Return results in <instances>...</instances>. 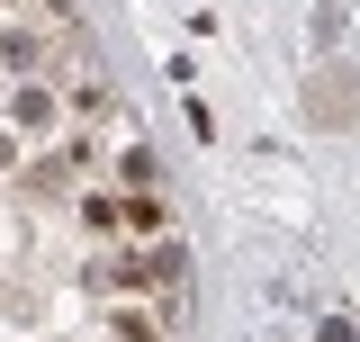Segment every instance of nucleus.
<instances>
[{
  "mask_svg": "<svg viewBox=\"0 0 360 342\" xmlns=\"http://www.w3.org/2000/svg\"><path fill=\"white\" fill-rule=\"evenodd\" d=\"M307 108H315V127H352V118H360V82H352V72H315Z\"/></svg>",
  "mask_w": 360,
  "mask_h": 342,
  "instance_id": "1",
  "label": "nucleus"
}]
</instances>
